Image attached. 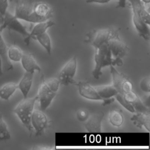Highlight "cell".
<instances>
[{"instance_id": "obj_12", "label": "cell", "mask_w": 150, "mask_h": 150, "mask_svg": "<svg viewBox=\"0 0 150 150\" xmlns=\"http://www.w3.org/2000/svg\"><path fill=\"white\" fill-rule=\"evenodd\" d=\"M104 114L103 112H95L89 115L88 118L84 121V128L90 133H98L101 131V124Z\"/></svg>"}, {"instance_id": "obj_14", "label": "cell", "mask_w": 150, "mask_h": 150, "mask_svg": "<svg viewBox=\"0 0 150 150\" xmlns=\"http://www.w3.org/2000/svg\"><path fill=\"white\" fill-rule=\"evenodd\" d=\"M100 96L103 98V105L111 104L115 100L114 96L118 93L115 87L112 85H101L94 86Z\"/></svg>"}, {"instance_id": "obj_33", "label": "cell", "mask_w": 150, "mask_h": 150, "mask_svg": "<svg viewBox=\"0 0 150 150\" xmlns=\"http://www.w3.org/2000/svg\"><path fill=\"white\" fill-rule=\"evenodd\" d=\"M5 29V28L4 25L3 23H1V24L0 25V33H2V31H3Z\"/></svg>"}, {"instance_id": "obj_8", "label": "cell", "mask_w": 150, "mask_h": 150, "mask_svg": "<svg viewBox=\"0 0 150 150\" xmlns=\"http://www.w3.org/2000/svg\"><path fill=\"white\" fill-rule=\"evenodd\" d=\"M117 36H119L118 30L114 28L100 29L91 33L90 43L96 49L107 43L110 39Z\"/></svg>"}, {"instance_id": "obj_25", "label": "cell", "mask_w": 150, "mask_h": 150, "mask_svg": "<svg viewBox=\"0 0 150 150\" xmlns=\"http://www.w3.org/2000/svg\"><path fill=\"white\" fill-rule=\"evenodd\" d=\"M11 137L8 125L3 119L2 115L0 112V141L9 140Z\"/></svg>"}, {"instance_id": "obj_21", "label": "cell", "mask_w": 150, "mask_h": 150, "mask_svg": "<svg viewBox=\"0 0 150 150\" xmlns=\"http://www.w3.org/2000/svg\"><path fill=\"white\" fill-rule=\"evenodd\" d=\"M18 89V84L10 82L5 84L0 87V98L4 100H8L13 93Z\"/></svg>"}, {"instance_id": "obj_20", "label": "cell", "mask_w": 150, "mask_h": 150, "mask_svg": "<svg viewBox=\"0 0 150 150\" xmlns=\"http://www.w3.org/2000/svg\"><path fill=\"white\" fill-rule=\"evenodd\" d=\"M0 56L2 61L3 71H7L13 70V64L8 56V46L0 33Z\"/></svg>"}, {"instance_id": "obj_16", "label": "cell", "mask_w": 150, "mask_h": 150, "mask_svg": "<svg viewBox=\"0 0 150 150\" xmlns=\"http://www.w3.org/2000/svg\"><path fill=\"white\" fill-rule=\"evenodd\" d=\"M133 124L137 127L142 128V127L149 131L150 130V112L149 111L136 112L130 118Z\"/></svg>"}, {"instance_id": "obj_13", "label": "cell", "mask_w": 150, "mask_h": 150, "mask_svg": "<svg viewBox=\"0 0 150 150\" xmlns=\"http://www.w3.org/2000/svg\"><path fill=\"white\" fill-rule=\"evenodd\" d=\"M76 84L78 87L80 95L83 97L91 100L103 101V98L100 96L94 86H91L88 81H79Z\"/></svg>"}, {"instance_id": "obj_27", "label": "cell", "mask_w": 150, "mask_h": 150, "mask_svg": "<svg viewBox=\"0 0 150 150\" xmlns=\"http://www.w3.org/2000/svg\"><path fill=\"white\" fill-rule=\"evenodd\" d=\"M141 89L146 93H149L150 91V77L146 76L144 77L139 83Z\"/></svg>"}, {"instance_id": "obj_22", "label": "cell", "mask_w": 150, "mask_h": 150, "mask_svg": "<svg viewBox=\"0 0 150 150\" xmlns=\"http://www.w3.org/2000/svg\"><path fill=\"white\" fill-rule=\"evenodd\" d=\"M108 119L110 122L115 127H120L124 122V116L122 113L117 110L114 109L110 111Z\"/></svg>"}, {"instance_id": "obj_18", "label": "cell", "mask_w": 150, "mask_h": 150, "mask_svg": "<svg viewBox=\"0 0 150 150\" xmlns=\"http://www.w3.org/2000/svg\"><path fill=\"white\" fill-rule=\"evenodd\" d=\"M125 100L134 107L135 112L148 111V108L144 104L139 96L132 90L123 94Z\"/></svg>"}, {"instance_id": "obj_2", "label": "cell", "mask_w": 150, "mask_h": 150, "mask_svg": "<svg viewBox=\"0 0 150 150\" xmlns=\"http://www.w3.org/2000/svg\"><path fill=\"white\" fill-rule=\"evenodd\" d=\"M94 62L95 66L92 71V75L96 79H99L102 75V69L105 67L121 66L123 64L122 59H117L112 57L108 43L104 44L95 49Z\"/></svg>"}, {"instance_id": "obj_6", "label": "cell", "mask_w": 150, "mask_h": 150, "mask_svg": "<svg viewBox=\"0 0 150 150\" xmlns=\"http://www.w3.org/2000/svg\"><path fill=\"white\" fill-rule=\"evenodd\" d=\"M77 66V57L76 56H74L67 62L58 73L57 78L60 84L68 86L70 84L76 83L74 77L76 75Z\"/></svg>"}, {"instance_id": "obj_3", "label": "cell", "mask_w": 150, "mask_h": 150, "mask_svg": "<svg viewBox=\"0 0 150 150\" xmlns=\"http://www.w3.org/2000/svg\"><path fill=\"white\" fill-rule=\"evenodd\" d=\"M60 84L57 78L53 77L45 80L43 76L41 77V82L36 96L37 100L40 104V110L45 111L49 107L57 95Z\"/></svg>"}, {"instance_id": "obj_17", "label": "cell", "mask_w": 150, "mask_h": 150, "mask_svg": "<svg viewBox=\"0 0 150 150\" xmlns=\"http://www.w3.org/2000/svg\"><path fill=\"white\" fill-rule=\"evenodd\" d=\"M21 62L23 68L26 71L33 73H34L36 70L39 72L41 71L40 66L37 63L33 54L32 53H23Z\"/></svg>"}, {"instance_id": "obj_10", "label": "cell", "mask_w": 150, "mask_h": 150, "mask_svg": "<svg viewBox=\"0 0 150 150\" xmlns=\"http://www.w3.org/2000/svg\"><path fill=\"white\" fill-rule=\"evenodd\" d=\"M48 118L42 110H33L31 117V125L35 131L36 136L42 135L48 126Z\"/></svg>"}, {"instance_id": "obj_1", "label": "cell", "mask_w": 150, "mask_h": 150, "mask_svg": "<svg viewBox=\"0 0 150 150\" xmlns=\"http://www.w3.org/2000/svg\"><path fill=\"white\" fill-rule=\"evenodd\" d=\"M14 16L19 20L36 23L49 20L53 16L52 7L47 3L35 0H18Z\"/></svg>"}, {"instance_id": "obj_15", "label": "cell", "mask_w": 150, "mask_h": 150, "mask_svg": "<svg viewBox=\"0 0 150 150\" xmlns=\"http://www.w3.org/2000/svg\"><path fill=\"white\" fill-rule=\"evenodd\" d=\"M54 25H55L54 22L49 19L43 22L36 23V25L33 26L31 32H29V35L25 38L24 39L25 43L26 45H28L29 43L30 40L32 39H35V38L38 36L46 32L49 28L52 27Z\"/></svg>"}, {"instance_id": "obj_28", "label": "cell", "mask_w": 150, "mask_h": 150, "mask_svg": "<svg viewBox=\"0 0 150 150\" xmlns=\"http://www.w3.org/2000/svg\"><path fill=\"white\" fill-rule=\"evenodd\" d=\"M89 112L88 110L85 108H81L76 113L77 118L82 122H84L89 117Z\"/></svg>"}, {"instance_id": "obj_24", "label": "cell", "mask_w": 150, "mask_h": 150, "mask_svg": "<svg viewBox=\"0 0 150 150\" xmlns=\"http://www.w3.org/2000/svg\"><path fill=\"white\" fill-rule=\"evenodd\" d=\"M23 53L22 50L16 45L8 47V56L11 61L15 62L21 61Z\"/></svg>"}, {"instance_id": "obj_4", "label": "cell", "mask_w": 150, "mask_h": 150, "mask_svg": "<svg viewBox=\"0 0 150 150\" xmlns=\"http://www.w3.org/2000/svg\"><path fill=\"white\" fill-rule=\"evenodd\" d=\"M36 101V96L32 98L28 97L23 98L13 110V112L18 116L22 124L30 132L33 130L31 125V117Z\"/></svg>"}, {"instance_id": "obj_30", "label": "cell", "mask_w": 150, "mask_h": 150, "mask_svg": "<svg viewBox=\"0 0 150 150\" xmlns=\"http://www.w3.org/2000/svg\"><path fill=\"white\" fill-rule=\"evenodd\" d=\"M111 0H86V2L87 4L97 3V4H107Z\"/></svg>"}, {"instance_id": "obj_11", "label": "cell", "mask_w": 150, "mask_h": 150, "mask_svg": "<svg viewBox=\"0 0 150 150\" xmlns=\"http://www.w3.org/2000/svg\"><path fill=\"white\" fill-rule=\"evenodd\" d=\"M112 57L117 59H122L127 54L128 47L119 38V36L111 38L108 42Z\"/></svg>"}, {"instance_id": "obj_19", "label": "cell", "mask_w": 150, "mask_h": 150, "mask_svg": "<svg viewBox=\"0 0 150 150\" xmlns=\"http://www.w3.org/2000/svg\"><path fill=\"white\" fill-rule=\"evenodd\" d=\"M33 73L25 71L19 83L18 84V89L21 91L23 98L28 97V93L31 88L33 79Z\"/></svg>"}, {"instance_id": "obj_9", "label": "cell", "mask_w": 150, "mask_h": 150, "mask_svg": "<svg viewBox=\"0 0 150 150\" xmlns=\"http://www.w3.org/2000/svg\"><path fill=\"white\" fill-rule=\"evenodd\" d=\"M5 26V29L10 30L16 32L23 36L26 38L29 32H28L26 28L19 21V19L16 18L14 15L11 14L9 12H6L4 15L2 16V23Z\"/></svg>"}, {"instance_id": "obj_34", "label": "cell", "mask_w": 150, "mask_h": 150, "mask_svg": "<svg viewBox=\"0 0 150 150\" xmlns=\"http://www.w3.org/2000/svg\"><path fill=\"white\" fill-rule=\"evenodd\" d=\"M141 1L142 2V4L146 5V4H149L150 2V0H141Z\"/></svg>"}, {"instance_id": "obj_32", "label": "cell", "mask_w": 150, "mask_h": 150, "mask_svg": "<svg viewBox=\"0 0 150 150\" xmlns=\"http://www.w3.org/2000/svg\"><path fill=\"white\" fill-rule=\"evenodd\" d=\"M3 68H2V61L0 56V76L3 75Z\"/></svg>"}, {"instance_id": "obj_31", "label": "cell", "mask_w": 150, "mask_h": 150, "mask_svg": "<svg viewBox=\"0 0 150 150\" xmlns=\"http://www.w3.org/2000/svg\"><path fill=\"white\" fill-rule=\"evenodd\" d=\"M127 0H118V4L117 5V8H124L126 6Z\"/></svg>"}, {"instance_id": "obj_23", "label": "cell", "mask_w": 150, "mask_h": 150, "mask_svg": "<svg viewBox=\"0 0 150 150\" xmlns=\"http://www.w3.org/2000/svg\"><path fill=\"white\" fill-rule=\"evenodd\" d=\"M35 40H37L39 42L49 54H51L52 41L49 35L46 32L38 36L35 38Z\"/></svg>"}, {"instance_id": "obj_26", "label": "cell", "mask_w": 150, "mask_h": 150, "mask_svg": "<svg viewBox=\"0 0 150 150\" xmlns=\"http://www.w3.org/2000/svg\"><path fill=\"white\" fill-rule=\"evenodd\" d=\"M115 99L117 100V101L121 105H122L126 110L129 111L131 112H135V111L134 108V107L132 106V105L127 101L125 98H124L123 94H121L120 93H117L115 96H114Z\"/></svg>"}, {"instance_id": "obj_7", "label": "cell", "mask_w": 150, "mask_h": 150, "mask_svg": "<svg viewBox=\"0 0 150 150\" xmlns=\"http://www.w3.org/2000/svg\"><path fill=\"white\" fill-rule=\"evenodd\" d=\"M110 72L112 79V86L118 93L124 94L132 90V84L128 77L118 71L114 66H110Z\"/></svg>"}, {"instance_id": "obj_5", "label": "cell", "mask_w": 150, "mask_h": 150, "mask_svg": "<svg viewBox=\"0 0 150 150\" xmlns=\"http://www.w3.org/2000/svg\"><path fill=\"white\" fill-rule=\"evenodd\" d=\"M132 11V22L139 36L145 40L150 39L149 25L142 19L141 11L144 6L141 0H129Z\"/></svg>"}, {"instance_id": "obj_29", "label": "cell", "mask_w": 150, "mask_h": 150, "mask_svg": "<svg viewBox=\"0 0 150 150\" xmlns=\"http://www.w3.org/2000/svg\"><path fill=\"white\" fill-rule=\"evenodd\" d=\"M8 0H0V14L4 15L8 8Z\"/></svg>"}]
</instances>
